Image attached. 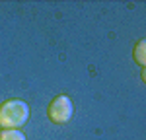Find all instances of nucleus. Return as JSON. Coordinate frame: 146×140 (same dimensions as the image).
<instances>
[{"label": "nucleus", "mask_w": 146, "mask_h": 140, "mask_svg": "<svg viewBox=\"0 0 146 140\" xmlns=\"http://www.w3.org/2000/svg\"><path fill=\"white\" fill-rule=\"evenodd\" d=\"M29 119V107L22 99H8L0 105V128H20Z\"/></svg>", "instance_id": "f257e3e1"}, {"label": "nucleus", "mask_w": 146, "mask_h": 140, "mask_svg": "<svg viewBox=\"0 0 146 140\" xmlns=\"http://www.w3.org/2000/svg\"><path fill=\"white\" fill-rule=\"evenodd\" d=\"M72 113H74V105H72V99L68 95H56L55 99L51 101L49 109H47V115L49 119L56 123V125H64L72 119Z\"/></svg>", "instance_id": "f03ea898"}, {"label": "nucleus", "mask_w": 146, "mask_h": 140, "mask_svg": "<svg viewBox=\"0 0 146 140\" xmlns=\"http://www.w3.org/2000/svg\"><path fill=\"white\" fill-rule=\"evenodd\" d=\"M0 140H25L20 128H0Z\"/></svg>", "instance_id": "7ed1b4c3"}, {"label": "nucleus", "mask_w": 146, "mask_h": 140, "mask_svg": "<svg viewBox=\"0 0 146 140\" xmlns=\"http://www.w3.org/2000/svg\"><path fill=\"white\" fill-rule=\"evenodd\" d=\"M135 60L140 66H146V41L140 39L135 47Z\"/></svg>", "instance_id": "20e7f679"}]
</instances>
